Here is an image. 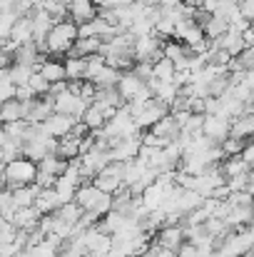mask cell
<instances>
[{
    "label": "cell",
    "instance_id": "1",
    "mask_svg": "<svg viewBox=\"0 0 254 257\" xmlns=\"http://www.w3.org/2000/svg\"><path fill=\"white\" fill-rule=\"evenodd\" d=\"M75 205H80L83 212H92L100 220L112 210V195H105L102 190H97L92 182H85L75 192Z\"/></svg>",
    "mask_w": 254,
    "mask_h": 257
},
{
    "label": "cell",
    "instance_id": "2",
    "mask_svg": "<svg viewBox=\"0 0 254 257\" xmlns=\"http://www.w3.org/2000/svg\"><path fill=\"white\" fill-rule=\"evenodd\" d=\"M38 177V165L28 158H15L3 168V187L8 190H18V187H28L33 185Z\"/></svg>",
    "mask_w": 254,
    "mask_h": 257
},
{
    "label": "cell",
    "instance_id": "3",
    "mask_svg": "<svg viewBox=\"0 0 254 257\" xmlns=\"http://www.w3.org/2000/svg\"><path fill=\"white\" fill-rule=\"evenodd\" d=\"M48 50L55 55V58H60V55H68L70 50H73V45L78 43V25L68 18V20H63V23H55L53 25V30L48 33Z\"/></svg>",
    "mask_w": 254,
    "mask_h": 257
},
{
    "label": "cell",
    "instance_id": "4",
    "mask_svg": "<svg viewBox=\"0 0 254 257\" xmlns=\"http://www.w3.org/2000/svg\"><path fill=\"white\" fill-rule=\"evenodd\" d=\"M102 133H105L110 140H122V138H135V135H140V130H137V125H135V117H132L125 107L117 110V112L105 122Z\"/></svg>",
    "mask_w": 254,
    "mask_h": 257
},
{
    "label": "cell",
    "instance_id": "5",
    "mask_svg": "<svg viewBox=\"0 0 254 257\" xmlns=\"http://www.w3.org/2000/svg\"><path fill=\"white\" fill-rule=\"evenodd\" d=\"M55 148H58V140H55V138H48V135L40 133V127H38V133H35L30 140L23 143V158H28V160H33V163L38 165V163L45 160L48 155H55Z\"/></svg>",
    "mask_w": 254,
    "mask_h": 257
},
{
    "label": "cell",
    "instance_id": "6",
    "mask_svg": "<svg viewBox=\"0 0 254 257\" xmlns=\"http://www.w3.org/2000/svg\"><path fill=\"white\" fill-rule=\"evenodd\" d=\"M169 112L167 105H162V102H157L155 97L150 100V102H145L142 105V110L137 112V115H132L135 117V125H137V130L140 133H145V130H152L165 115Z\"/></svg>",
    "mask_w": 254,
    "mask_h": 257
},
{
    "label": "cell",
    "instance_id": "7",
    "mask_svg": "<svg viewBox=\"0 0 254 257\" xmlns=\"http://www.w3.org/2000/svg\"><path fill=\"white\" fill-rule=\"evenodd\" d=\"M75 117H70V115H60V112H53L43 125H38L40 127V133H45L48 138H55V140H63V138H68L70 133H73V127H75Z\"/></svg>",
    "mask_w": 254,
    "mask_h": 257
},
{
    "label": "cell",
    "instance_id": "8",
    "mask_svg": "<svg viewBox=\"0 0 254 257\" xmlns=\"http://www.w3.org/2000/svg\"><path fill=\"white\" fill-rule=\"evenodd\" d=\"M92 185L97 190H102L105 195H115L120 187H125L122 185V163H110L105 170L92 180Z\"/></svg>",
    "mask_w": 254,
    "mask_h": 257
},
{
    "label": "cell",
    "instance_id": "9",
    "mask_svg": "<svg viewBox=\"0 0 254 257\" xmlns=\"http://www.w3.org/2000/svg\"><path fill=\"white\" fill-rule=\"evenodd\" d=\"M229 130H232V120H229V117H224V115H204L202 135H207V138L214 140L217 145L229 138Z\"/></svg>",
    "mask_w": 254,
    "mask_h": 257
},
{
    "label": "cell",
    "instance_id": "10",
    "mask_svg": "<svg viewBox=\"0 0 254 257\" xmlns=\"http://www.w3.org/2000/svg\"><path fill=\"white\" fill-rule=\"evenodd\" d=\"M85 110H87V102H83L80 95H75L70 90H65L55 97V112H60V115H70V117L80 120Z\"/></svg>",
    "mask_w": 254,
    "mask_h": 257
},
{
    "label": "cell",
    "instance_id": "11",
    "mask_svg": "<svg viewBox=\"0 0 254 257\" xmlns=\"http://www.w3.org/2000/svg\"><path fill=\"white\" fill-rule=\"evenodd\" d=\"M155 242H157L162 250L177 255V250L187 242V240H184V227H182V225H165V227L155 235Z\"/></svg>",
    "mask_w": 254,
    "mask_h": 257
},
{
    "label": "cell",
    "instance_id": "12",
    "mask_svg": "<svg viewBox=\"0 0 254 257\" xmlns=\"http://www.w3.org/2000/svg\"><path fill=\"white\" fill-rule=\"evenodd\" d=\"M68 18L75 23V25H85L90 23L92 18H97V5L92 0H70L68 5Z\"/></svg>",
    "mask_w": 254,
    "mask_h": 257
},
{
    "label": "cell",
    "instance_id": "13",
    "mask_svg": "<svg viewBox=\"0 0 254 257\" xmlns=\"http://www.w3.org/2000/svg\"><path fill=\"white\" fill-rule=\"evenodd\" d=\"M8 40L13 43V45H28V43H33V18L30 15H23V18H18L15 23H13V28H10V35H8Z\"/></svg>",
    "mask_w": 254,
    "mask_h": 257
},
{
    "label": "cell",
    "instance_id": "14",
    "mask_svg": "<svg viewBox=\"0 0 254 257\" xmlns=\"http://www.w3.org/2000/svg\"><path fill=\"white\" fill-rule=\"evenodd\" d=\"M155 138H160L162 143H174L179 135H182V127H179V122H177V117L172 115V112H167L152 130H150Z\"/></svg>",
    "mask_w": 254,
    "mask_h": 257
},
{
    "label": "cell",
    "instance_id": "15",
    "mask_svg": "<svg viewBox=\"0 0 254 257\" xmlns=\"http://www.w3.org/2000/svg\"><path fill=\"white\" fill-rule=\"evenodd\" d=\"M145 87H147V83H142V80L130 70V73H122V78H120V83H117V92L122 95V100H125V105H127V102L135 100Z\"/></svg>",
    "mask_w": 254,
    "mask_h": 257
},
{
    "label": "cell",
    "instance_id": "16",
    "mask_svg": "<svg viewBox=\"0 0 254 257\" xmlns=\"http://www.w3.org/2000/svg\"><path fill=\"white\" fill-rule=\"evenodd\" d=\"M40 217H43V215L35 210V205H33V207H23V210H18V212H15L13 225H15V230H18V232H30V230H38Z\"/></svg>",
    "mask_w": 254,
    "mask_h": 257
},
{
    "label": "cell",
    "instance_id": "17",
    "mask_svg": "<svg viewBox=\"0 0 254 257\" xmlns=\"http://www.w3.org/2000/svg\"><path fill=\"white\" fill-rule=\"evenodd\" d=\"M40 75L50 83V85H55V83H65L68 80V73H65V60H58V58H48L45 60V65L40 68Z\"/></svg>",
    "mask_w": 254,
    "mask_h": 257
},
{
    "label": "cell",
    "instance_id": "18",
    "mask_svg": "<svg viewBox=\"0 0 254 257\" xmlns=\"http://www.w3.org/2000/svg\"><path fill=\"white\" fill-rule=\"evenodd\" d=\"M60 197H58V192H55V187H48V190H40L38 192V200H35V210L40 212V215H53V212H58L60 210Z\"/></svg>",
    "mask_w": 254,
    "mask_h": 257
},
{
    "label": "cell",
    "instance_id": "19",
    "mask_svg": "<svg viewBox=\"0 0 254 257\" xmlns=\"http://www.w3.org/2000/svg\"><path fill=\"white\" fill-rule=\"evenodd\" d=\"M80 140H83V138H73V135H68V138L58 140L55 155H58L60 160H65V163L80 160Z\"/></svg>",
    "mask_w": 254,
    "mask_h": 257
},
{
    "label": "cell",
    "instance_id": "20",
    "mask_svg": "<svg viewBox=\"0 0 254 257\" xmlns=\"http://www.w3.org/2000/svg\"><path fill=\"white\" fill-rule=\"evenodd\" d=\"M40 190H43V187H38L35 182L28 185V187H18V190H13V202H15V207H18V210H23V207H33L35 200H38V192H40Z\"/></svg>",
    "mask_w": 254,
    "mask_h": 257
},
{
    "label": "cell",
    "instance_id": "21",
    "mask_svg": "<svg viewBox=\"0 0 254 257\" xmlns=\"http://www.w3.org/2000/svg\"><path fill=\"white\" fill-rule=\"evenodd\" d=\"M120 78H122V73L120 70H115V68H110V65H105L90 83L97 87V90H105V87H117V83H120Z\"/></svg>",
    "mask_w": 254,
    "mask_h": 257
},
{
    "label": "cell",
    "instance_id": "22",
    "mask_svg": "<svg viewBox=\"0 0 254 257\" xmlns=\"http://www.w3.org/2000/svg\"><path fill=\"white\" fill-rule=\"evenodd\" d=\"M204 38L209 40V43H217L227 30H229V23L227 20H222V18H217V15H209V20L204 23Z\"/></svg>",
    "mask_w": 254,
    "mask_h": 257
},
{
    "label": "cell",
    "instance_id": "23",
    "mask_svg": "<svg viewBox=\"0 0 254 257\" xmlns=\"http://www.w3.org/2000/svg\"><path fill=\"white\" fill-rule=\"evenodd\" d=\"M18 120H23V102L13 97V100L0 105V125H10Z\"/></svg>",
    "mask_w": 254,
    "mask_h": 257
},
{
    "label": "cell",
    "instance_id": "24",
    "mask_svg": "<svg viewBox=\"0 0 254 257\" xmlns=\"http://www.w3.org/2000/svg\"><path fill=\"white\" fill-rule=\"evenodd\" d=\"M232 138H239L247 143V138H254V120L249 115H242L237 120H232V130H229Z\"/></svg>",
    "mask_w": 254,
    "mask_h": 257
},
{
    "label": "cell",
    "instance_id": "25",
    "mask_svg": "<svg viewBox=\"0 0 254 257\" xmlns=\"http://www.w3.org/2000/svg\"><path fill=\"white\" fill-rule=\"evenodd\" d=\"M162 55L172 60V63H179L182 58H187L189 55V48L184 45V43H179V40H174V38H169L162 43Z\"/></svg>",
    "mask_w": 254,
    "mask_h": 257
},
{
    "label": "cell",
    "instance_id": "26",
    "mask_svg": "<svg viewBox=\"0 0 254 257\" xmlns=\"http://www.w3.org/2000/svg\"><path fill=\"white\" fill-rule=\"evenodd\" d=\"M174 75H177L174 63L167 60V58H162V60H157V63L152 65V80H157V83H172Z\"/></svg>",
    "mask_w": 254,
    "mask_h": 257
},
{
    "label": "cell",
    "instance_id": "27",
    "mask_svg": "<svg viewBox=\"0 0 254 257\" xmlns=\"http://www.w3.org/2000/svg\"><path fill=\"white\" fill-rule=\"evenodd\" d=\"M68 165H70V163H65V160H60L58 155H48L45 160H40V163H38V172H45V175H53V177H60L63 172L68 170Z\"/></svg>",
    "mask_w": 254,
    "mask_h": 257
},
{
    "label": "cell",
    "instance_id": "28",
    "mask_svg": "<svg viewBox=\"0 0 254 257\" xmlns=\"http://www.w3.org/2000/svg\"><path fill=\"white\" fill-rule=\"evenodd\" d=\"M249 170H252V168L244 163L242 155H237V158H224V160H222V172H224L227 180H232V177H237V175H244V172H249Z\"/></svg>",
    "mask_w": 254,
    "mask_h": 257
},
{
    "label": "cell",
    "instance_id": "29",
    "mask_svg": "<svg viewBox=\"0 0 254 257\" xmlns=\"http://www.w3.org/2000/svg\"><path fill=\"white\" fill-rule=\"evenodd\" d=\"M30 75H33V68L30 65H23V63H13L8 68V78L15 87H23L30 83Z\"/></svg>",
    "mask_w": 254,
    "mask_h": 257
},
{
    "label": "cell",
    "instance_id": "30",
    "mask_svg": "<svg viewBox=\"0 0 254 257\" xmlns=\"http://www.w3.org/2000/svg\"><path fill=\"white\" fill-rule=\"evenodd\" d=\"M85 70H87V60L85 58H65V73L68 80H85Z\"/></svg>",
    "mask_w": 254,
    "mask_h": 257
},
{
    "label": "cell",
    "instance_id": "31",
    "mask_svg": "<svg viewBox=\"0 0 254 257\" xmlns=\"http://www.w3.org/2000/svg\"><path fill=\"white\" fill-rule=\"evenodd\" d=\"M15 212H18V207H15V202H13V190L0 187V217L8 220V222H13Z\"/></svg>",
    "mask_w": 254,
    "mask_h": 257
},
{
    "label": "cell",
    "instance_id": "32",
    "mask_svg": "<svg viewBox=\"0 0 254 257\" xmlns=\"http://www.w3.org/2000/svg\"><path fill=\"white\" fill-rule=\"evenodd\" d=\"M55 217H60L63 222H68V225H78V220L83 217V210H80V205H75V202H68V205H60V210L58 212H53Z\"/></svg>",
    "mask_w": 254,
    "mask_h": 257
},
{
    "label": "cell",
    "instance_id": "33",
    "mask_svg": "<svg viewBox=\"0 0 254 257\" xmlns=\"http://www.w3.org/2000/svg\"><path fill=\"white\" fill-rule=\"evenodd\" d=\"M244 140H239V138H227L224 143H219V148H222V153H224V158H237V155H242L244 153Z\"/></svg>",
    "mask_w": 254,
    "mask_h": 257
},
{
    "label": "cell",
    "instance_id": "34",
    "mask_svg": "<svg viewBox=\"0 0 254 257\" xmlns=\"http://www.w3.org/2000/svg\"><path fill=\"white\" fill-rule=\"evenodd\" d=\"M87 60V70H85V80H92L105 65H107V60H105V55L102 53H97V55H90V58H85Z\"/></svg>",
    "mask_w": 254,
    "mask_h": 257
},
{
    "label": "cell",
    "instance_id": "35",
    "mask_svg": "<svg viewBox=\"0 0 254 257\" xmlns=\"http://www.w3.org/2000/svg\"><path fill=\"white\" fill-rule=\"evenodd\" d=\"M28 87L35 92V97H45V95H50V83L40 75V73H33L30 75V83H28Z\"/></svg>",
    "mask_w": 254,
    "mask_h": 257
},
{
    "label": "cell",
    "instance_id": "36",
    "mask_svg": "<svg viewBox=\"0 0 254 257\" xmlns=\"http://www.w3.org/2000/svg\"><path fill=\"white\" fill-rule=\"evenodd\" d=\"M132 73H135L142 83H150V80H152V63H135Z\"/></svg>",
    "mask_w": 254,
    "mask_h": 257
},
{
    "label": "cell",
    "instance_id": "37",
    "mask_svg": "<svg viewBox=\"0 0 254 257\" xmlns=\"http://www.w3.org/2000/svg\"><path fill=\"white\" fill-rule=\"evenodd\" d=\"M80 100L83 102H87V105H92V100H95V95H97V87L92 85L90 80H83V85H80Z\"/></svg>",
    "mask_w": 254,
    "mask_h": 257
},
{
    "label": "cell",
    "instance_id": "38",
    "mask_svg": "<svg viewBox=\"0 0 254 257\" xmlns=\"http://www.w3.org/2000/svg\"><path fill=\"white\" fill-rule=\"evenodd\" d=\"M239 15L252 25L254 23V0H244V3H239Z\"/></svg>",
    "mask_w": 254,
    "mask_h": 257
},
{
    "label": "cell",
    "instance_id": "39",
    "mask_svg": "<svg viewBox=\"0 0 254 257\" xmlns=\"http://www.w3.org/2000/svg\"><path fill=\"white\" fill-rule=\"evenodd\" d=\"M157 5H160L162 10H177V8L184 5V0H157Z\"/></svg>",
    "mask_w": 254,
    "mask_h": 257
},
{
    "label": "cell",
    "instance_id": "40",
    "mask_svg": "<svg viewBox=\"0 0 254 257\" xmlns=\"http://www.w3.org/2000/svg\"><path fill=\"white\" fill-rule=\"evenodd\" d=\"M10 65H13V55H8V53L0 50V73H5Z\"/></svg>",
    "mask_w": 254,
    "mask_h": 257
},
{
    "label": "cell",
    "instance_id": "41",
    "mask_svg": "<svg viewBox=\"0 0 254 257\" xmlns=\"http://www.w3.org/2000/svg\"><path fill=\"white\" fill-rule=\"evenodd\" d=\"M247 192L254 197V168L249 170V177H247Z\"/></svg>",
    "mask_w": 254,
    "mask_h": 257
},
{
    "label": "cell",
    "instance_id": "42",
    "mask_svg": "<svg viewBox=\"0 0 254 257\" xmlns=\"http://www.w3.org/2000/svg\"><path fill=\"white\" fill-rule=\"evenodd\" d=\"M55 3H60V5H65V8L70 5V0H55Z\"/></svg>",
    "mask_w": 254,
    "mask_h": 257
},
{
    "label": "cell",
    "instance_id": "43",
    "mask_svg": "<svg viewBox=\"0 0 254 257\" xmlns=\"http://www.w3.org/2000/svg\"><path fill=\"white\" fill-rule=\"evenodd\" d=\"M234 3H244V0H234Z\"/></svg>",
    "mask_w": 254,
    "mask_h": 257
}]
</instances>
